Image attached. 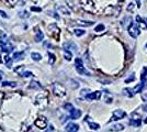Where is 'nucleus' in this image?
<instances>
[{"label": "nucleus", "instance_id": "38", "mask_svg": "<svg viewBox=\"0 0 147 132\" xmlns=\"http://www.w3.org/2000/svg\"><path fill=\"white\" fill-rule=\"evenodd\" d=\"M0 16H1L2 18H5V19H7V18H8V14H7L5 11H2V10H0Z\"/></svg>", "mask_w": 147, "mask_h": 132}, {"label": "nucleus", "instance_id": "14", "mask_svg": "<svg viewBox=\"0 0 147 132\" xmlns=\"http://www.w3.org/2000/svg\"><path fill=\"white\" fill-rule=\"evenodd\" d=\"M64 50H74V51H77V45L71 42V41H69V42H66V43H64Z\"/></svg>", "mask_w": 147, "mask_h": 132}, {"label": "nucleus", "instance_id": "40", "mask_svg": "<svg viewBox=\"0 0 147 132\" xmlns=\"http://www.w3.org/2000/svg\"><path fill=\"white\" fill-rule=\"evenodd\" d=\"M2 77H3V73H2V72H1V70H0V81H1V79H2Z\"/></svg>", "mask_w": 147, "mask_h": 132}, {"label": "nucleus", "instance_id": "43", "mask_svg": "<svg viewBox=\"0 0 147 132\" xmlns=\"http://www.w3.org/2000/svg\"><path fill=\"white\" fill-rule=\"evenodd\" d=\"M0 63H2V58H1V56H0Z\"/></svg>", "mask_w": 147, "mask_h": 132}, {"label": "nucleus", "instance_id": "17", "mask_svg": "<svg viewBox=\"0 0 147 132\" xmlns=\"http://www.w3.org/2000/svg\"><path fill=\"white\" fill-rule=\"evenodd\" d=\"M43 39H44V33L41 30H37L35 35H34L35 42H41V41H43Z\"/></svg>", "mask_w": 147, "mask_h": 132}, {"label": "nucleus", "instance_id": "29", "mask_svg": "<svg viewBox=\"0 0 147 132\" xmlns=\"http://www.w3.org/2000/svg\"><path fill=\"white\" fill-rule=\"evenodd\" d=\"M104 29H105V26H104V24H102V23H100V24H98L96 28H94V31L96 32H102L104 31Z\"/></svg>", "mask_w": 147, "mask_h": 132}, {"label": "nucleus", "instance_id": "37", "mask_svg": "<svg viewBox=\"0 0 147 132\" xmlns=\"http://www.w3.org/2000/svg\"><path fill=\"white\" fill-rule=\"evenodd\" d=\"M135 5L133 3V2H131L129 6H127V11H133V9H134Z\"/></svg>", "mask_w": 147, "mask_h": 132}, {"label": "nucleus", "instance_id": "7", "mask_svg": "<svg viewBox=\"0 0 147 132\" xmlns=\"http://www.w3.org/2000/svg\"><path fill=\"white\" fill-rule=\"evenodd\" d=\"M0 46H1V50L7 52V53H10L13 51V46L12 44L10 43L8 40H0Z\"/></svg>", "mask_w": 147, "mask_h": 132}, {"label": "nucleus", "instance_id": "8", "mask_svg": "<svg viewBox=\"0 0 147 132\" xmlns=\"http://www.w3.org/2000/svg\"><path fill=\"white\" fill-rule=\"evenodd\" d=\"M34 125H35V127H37L38 129L44 130V129L47 127V120H46V118H44V117H38V118L35 120Z\"/></svg>", "mask_w": 147, "mask_h": 132}, {"label": "nucleus", "instance_id": "20", "mask_svg": "<svg viewBox=\"0 0 147 132\" xmlns=\"http://www.w3.org/2000/svg\"><path fill=\"white\" fill-rule=\"evenodd\" d=\"M142 123V120L140 118H133V119L129 120V126L133 127H140Z\"/></svg>", "mask_w": 147, "mask_h": 132}, {"label": "nucleus", "instance_id": "10", "mask_svg": "<svg viewBox=\"0 0 147 132\" xmlns=\"http://www.w3.org/2000/svg\"><path fill=\"white\" fill-rule=\"evenodd\" d=\"M69 118L70 119H74V120H76V119H79L80 117H81V110H79V109H75L74 108L71 111H69Z\"/></svg>", "mask_w": 147, "mask_h": 132}, {"label": "nucleus", "instance_id": "41", "mask_svg": "<svg viewBox=\"0 0 147 132\" xmlns=\"http://www.w3.org/2000/svg\"><path fill=\"white\" fill-rule=\"evenodd\" d=\"M144 109H145V111H147V105H145V106H144Z\"/></svg>", "mask_w": 147, "mask_h": 132}, {"label": "nucleus", "instance_id": "31", "mask_svg": "<svg viewBox=\"0 0 147 132\" xmlns=\"http://www.w3.org/2000/svg\"><path fill=\"white\" fill-rule=\"evenodd\" d=\"M19 75L21 76V77H31V76H32V73H31V72H24V70H23V72H21Z\"/></svg>", "mask_w": 147, "mask_h": 132}, {"label": "nucleus", "instance_id": "21", "mask_svg": "<svg viewBox=\"0 0 147 132\" xmlns=\"http://www.w3.org/2000/svg\"><path fill=\"white\" fill-rule=\"evenodd\" d=\"M86 121L88 122V125H89V127H90L91 130H99V129H100V126H99L98 123L92 122V121H89V120H88V117L86 118Z\"/></svg>", "mask_w": 147, "mask_h": 132}, {"label": "nucleus", "instance_id": "19", "mask_svg": "<svg viewBox=\"0 0 147 132\" xmlns=\"http://www.w3.org/2000/svg\"><path fill=\"white\" fill-rule=\"evenodd\" d=\"M144 87H145V83L141 82L137 86H135L134 88H133V90H134V94H138V93H141L142 90L144 89Z\"/></svg>", "mask_w": 147, "mask_h": 132}, {"label": "nucleus", "instance_id": "27", "mask_svg": "<svg viewBox=\"0 0 147 132\" xmlns=\"http://www.w3.org/2000/svg\"><path fill=\"white\" fill-rule=\"evenodd\" d=\"M85 33H86V31H84L82 29H75V30H74V34H75L76 37H82Z\"/></svg>", "mask_w": 147, "mask_h": 132}, {"label": "nucleus", "instance_id": "3", "mask_svg": "<svg viewBox=\"0 0 147 132\" xmlns=\"http://www.w3.org/2000/svg\"><path fill=\"white\" fill-rule=\"evenodd\" d=\"M127 30H129V34L133 39H136L141 34V28H140V25L137 24V23H134V22L129 24Z\"/></svg>", "mask_w": 147, "mask_h": 132}, {"label": "nucleus", "instance_id": "1", "mask_svg": "<svg viewBox=\"0 0 147 132\" xmlns=\"http://www.w3.org/2000/svg\"><path fill=\"white\" fill-rule=\"evenodd\" d=\"M75 68H76V70L79 73L80 75L91 76L90 72H88V70L86 69V67L84 66V62H82V60L79 58V57H77V58L75 60Z\"/></svg>", "mask_w": 147, "mask_h": 132}, {"label": "nucleus", "instance_id": "46", "mask_svg": "<svg viewBox=\"0 0 147 132\" xmlns=\"http://www.w3.org/2000/svg\"><path fill=\"white\" fill-rule=\"evenodd\" d=\"M69 1H70V0H69Z\"/></svg>", "mask_w": 147, "mask_h": 132}, {"label": "nucleus", "instance_id": "12", "mask_svg": "<svg viewBox=\"0 0 147 132\" xmlns=\"http://www.w3.org/2000/svg\"><path fill=\"white\" fill-rule=\"evenodd\" d=\"M124 130V126L121 125V123H117V125H113L109 128V131L111 132H119V131H123Z\"/></svg>", "mask_w": 147, "mask_h": 132}, {"label": "nucleus", "instance_id": "33", "mask_svg": "<svg viewBox=\"0 0 147 132\" xmlns=\"http://www.w3.org/2000/svg\"><path fill=\"white\" fill-rule=\"evenodd\" d=\"M8 1V3L10 5V6H14V5H17L20 0H7Z\"/></svg>", "mask_w": 147, "mask_h": 132}, {"label": "nucleus", "instance_id": "35", "mask_svg": "<svg viewBox=\"0 0 147 132\" xmlns=\"http://www.w3.org/2000/svg\"><path fill=\"white\" fill-rule=\"evenodd\" d=\"M3 97H5V93H3V91H0V108H1V106H2Z\"/></svg>", "mask_w": 147, "mask_h": 132}, {"label": "nucleus", "instance_id": "22", "mask_svg": "<svg viewBox=\"0 0 147 132\" xmlns=\"http://www.w3.org/2000/svg\"><path fill=\"white\" fill-rule=\"evenodd\" d=\"M22 58H24V53L23 52H16L13 54V61H20Z\"/></svg>", "mask_w": 147, "mask_h": 132}, {"label": "nucleus", "instance_id": "5", "mask_svg": "<svg viewBox=\"0 0 147 132\" xmlns=\"http://www.w3.org/2000/svg\"><path fill=\"white\" fill-rule=\"evenodd\" d=\"M80 5L85 11H88V12L94 11V2L92 0H80Z\"/></svg>", "mask_w": 147, "mask_h": 132}, {"label": "nucleus", "instance_id": "36", "mask_svg": "<svg viewBox=\"0 0 147 132\" xmlns=\"http://www.w3.org/2000/svg\"><path fill=\"white\" fill-rule=\"evenodd\" d=\"M135 79V76H134V74H132V76L129 77V78H126L125 79V83H131V82H133Z\"/></svg>", "mask_w": 147, "mask_h": 132}, {"label": "nucleus", "instance_id": "23", "mask_svg": "<svg viewBox=\"0 0 147 132\" xmlns=\"http://www.w3.org/2000/svg\"><path fill=\"white\" fill-rule=\"evenodd\" d=\"M31 57H32V60L35 61V62L42 61V55H41L40 53H36V52H33V53L31 54Z\"/></svg>", "mask_w": 147, "mask_h": 132}, {"label": "nucleus", "instance_id": "6", "mask_svg": "<svg viewBox=\"0 0 147 132\" xmlns=\"http://www.w3.org/2000/svg\"><path fill=\"white\" fill-rule=\"evenodd\" d=\"M125 116H126V112L124 110H122V109H115L112 112V117H111L110 121H117V120L123 119Z\"/></svg>", "mask_w": 147, "mask_h": 132}, {"label": "nucleus", "instance_id": "25", "mask_svg": "<svg viewBox=\"0 0 147 132\" xmlns=\"http://www.w3.org/2000/svg\"><path fill=\"white\" fill-rule=\"evenodd\" d=\"M47 55H49V65H53V64L55 63V61H56V56L53 54V53H51V52H49V53H47Z\"/></svg>", "mask_w": 147, "mask_h": 132}, {"label": "nucleus", "instance_id": "15", "mask_svg": "<svg viewBox=\"0 0 147 132\" xmlns=\"http://www.w3.org/2000/svg\"><path fill=\"white\" fill-rule=\"evenodd\" d=\"M76 23L81 26H91L93 25V21H87V20H76Z\"/></svg>", "mask_w": 147, "mask_h": 132}, {"label": "nucleus", "instance_id": "4", "mask_svg": "<svg viewBox=\"0 0 147 132\" xmlns=\"http://www.w3.org/2000/svg\"><path fill=\"white\" fill-rule=\"evenodd\" d=\"M53 93L56 96H58V97H65L66 96V89L63 85L58 84V83H55L53 85Z\"/></svg>", "mask_w": 147, "mask_h": 132}, {"label": "nucleus", "instance_id": "9", "mask_svg": "<svg viewBox=\"0 0 147 132\" xmlns=\"http://www.w3.org/2000/svg\"><path fill=\"white\" fill-rule=\"evenodd\" d=\"M100 98H101V91H93V93H89V94L85 97V99H87V100H89V101L99 100Z\"/></svg>", "mask_w": 147, "mask_h": 132}, {"label": "nucleus", "instance_id": "16", "mask_svg": "<svg viewBox=\"0 0 147 132\" xmlns=\"http://www.w3.org/2000/svg\"><path fill=\"white\" fill-rule=\"evenodd\" d=\"M122 93L124 96H126V97H129V98H132L133 96H134V90L133 89H131V88H124L122 90Z\"/></svg>", "mask_w": 147, "mask_h": 132}, {"label": "nucleus", "instance_id": "18", "mask_svg": "<svg viewBox=\"0 0 147 132\" xmlns=\"http://www.w3.org/2000/svg\"><path fill=\"white\" fill-rule=\"evenodd\" d=\"M29 88H30V89H42L43 87H42V85L38 82L32 81V82L30 83V85H29Z\"/></svg>", "mask_w": 147, "mask_h": 132}, {"label": "nucleus", "instance_id": "42", "mask_svg": "<svg viewBox=\"0 0 147 132\" xmlns=\"http://www.w3.org/2000/svg\"><path fill=\"white\" fill-rule=\"evenodd\" d=\"M144 122H145V123H146V125H147V118H146V119H145V120H144Z\"/></svg>", "mask_w": 147, "mask_h": 132}, {"label": "nucleus", "instance_id": "24", "mask_svg": "<svg viewBox=\"0 0 147 132\" xmlns=\"http://www.w3.org/2000/svg\"><path fill=\"white\" fill-rule=\"evenodd\" d=\"M64 58H65L66 61H71V58H73V53L68 50H64Z\"/></svg>", "mask_w": 147, "mask_h": 132}, {"label": "nucleus", "instance_id": "32", "mask_svg": "<svg viewBox=\"0 0 147 132\" xmlns=\"http://www.w3.org/2000/svg\"><path fill=\"white\" fill-rule=\"evenodd\" d=\"M89 93H90V90H89V89H84V90H81V97H84V98H85Z\"/></svg>", "mask_w": 147, "mask_h": 132}, {"label": "nucleus", "instance_id": "28", "mask_svg": "<svg viewBox=\"0 0 147 132\" xmlns=\"http://www.w3.org/2000/svg\"><path fill=\"white\" fill-rule=\"evenodd\" d=\"M19 17L21 18V19H28L29 17H30V13L28 12V11H20L19 12Z\"/></svg>", "mask_w": 147, "mask_h": 132}, {"label": "nucleus", "instance_id": "39", "mask_svg": "<svg viewBox=\"0 0 147 132\" xmlns=\"http://www.w3.org/2000/svg\"><path fill=\"white\" fill-rule=\"evenodd\" d=\"M143 99H144V100H146L147 101V93L145 95H143Z\"/></svg>", "mask_w": 147, "mask_h": 132}, {"label": "nucleus", "instance_id": "2", "mask_svg": "<svg viewBox=\"0 0 147 132\" xmlns=\"http://www.w3.org/2000/svg\"><path fill=\"white\" fill-rule=\"evenodd\" d=\"M47 31H49V37L54 38L56 41H58V40H59L61 30H59V28H58L55 23H51V24H49V26H47Z\"/></svg>", "mask_w": 147, "mask_h": 132}, {"label": "nucleus", "instance_id": "13", "mask_svg": "<svg viewBox=\"0 0 147 132\" xmlns=\"http://www.w3.org/2000/svg\"><path fill=\"white\" fill-rule=\"evenodd\" d=\"M56 10H57V12L58 13H61V14H64V16H70V10L68 9L67 7L59 6Z\"/></svg>", "mask_w": 147, "mask_h": 132}, {"label": "nucleus", "instance_id": "44", "mask_svg": "<svg viewBox=\"0 0 147 132\" xmlns=\"http://www.w3.org/2000/svg\"><path fill=\"white\" fill-rule=\"evenodd\" d=\"M145 47H146V49H147V43H146V44H145Z\"/></svg>", "mask_w": 147, "mask_h": 132}, {"label": "nucleus", "instance_id": "30", "mask_svg": "<svg viewBox=\"0 0 147 132\" xmlns=\"http://www.w3.org/2000/svg\"><path fill=\"white\" fill-rule=\"evenodd\" d=\"M63 107H64V109H65V110H67V111H71V110L74 109V106L71 105V104H70V102H67V104H65Z\"/></svg>", "mask_w": 147, "mask_h": 132}, {"label": "nucleus", "instance_id": "11", "mask_svg": "<svg viewBox=\"0 0 147 132\" xmlns=\"http://www.w3.org/2000/svg\"><path fill=\"white\" fill-rule=\"evenodd\" d=\"M66 131L67 132H78L79 131V126L77 123L74 122H69L66 126Z\"/></svg>", "mask_w": 147, "mask_h": 132}, {"label": "nucleus", "instance_id": "26", "mask_svg": "<svg viewBox=\"0 0 147 132\" xmlns=\"http://www.w3.org/2000/svg\"><path fill=\"white\" fill-rule=\"evenodd\" d=\"M17 83L16 82H2V86L3 87H12V88H14V87H17Z\"/></svg>", "mask_w": 147, "mask_h": 132}, {"label": "nucleus", "instance_id": "45", "mask_svg": "<svg viewBox=\"0 0 147 132\" xmlns=\"http://www.w3.org/2000/svg\"><path fill=\"white\" fill-rule=\"evenodd\" d=\"M120 1H124V0H120Z\"/></svg>", "mask_w": 147, "mask_h": 132}, {"label": "nucleus", "instance_id": "34", "mask_svg": "<svg viewBox=\"0 0 147 132\" xmlns=\"http://www.w3.org/2000/svg\"><path fill=\"white\" fill-rule=\"evenodd\" d=\"M31 11H36V12H41L42 9L40 7H31Z\"/></svg>", "mask_w": 147, "mask_h": 132}]
</instances>
